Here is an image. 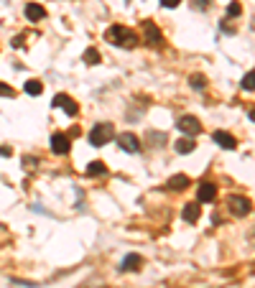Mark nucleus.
Listing matches in <instances>:
<instances>
[{"label":"nucleus","instance_id":"obj_9","mask_svg":"<svg viewBox=\"0 0 255 288\" xmlns=\"http://www.w3.org/2000/svg\"><path fill=\"white\" fill-rule=\"evenodd\" d=\"M118 146L123 148L125 153H138L140 151V143H138V138L133 135V133H120V135H118Z\"/></svg>","mask_w":255,"mask_h":288},{"label":"nucleus","instance_id":"obj_2","mask_svg":"<svg viewBox=\"0 0 255 288\" xmlns=\"http://www.w3.org/2000/svg\"><path fill=\"white\" fill-rule=\"evenodd\" d=\"M113 133L115 130H113V125H110V123H97L90 130V143H92L95 148H102L107 140H113Z\"/></svg>","mask_w":255,"mask_h":288},{"label":"nucleus","instance_id":"obj_25","mask_svg":"<svg viewBox=\"0 0 255 288\" xmlns=\"http://www.w3.org/2000/svg\"><path fill=\"white\" fill-rule=\"evenodd\" d=\"M179 3H181V0H161V5H163V8H176Z\"/></svg>","mask_w":255,"mask_h":288},{"label":"nucleus","instance_id":"obj_18","mask_svg":"<svg viewBox=\"0 0 255 288\" xmlns=\"http://www.w3.org/2000/svg\"><path fill=\"white\" fill-rule=\"evenodd\" d=\"M23 90H26V95H33V97H39V95L43 92V84H41L39 79H28Z\"/></svg>","mask_w":255,"mask_h":288},{"label":"nucleus","instance_id":"obj_24","mask_svg":"<svg viewBox=\"0 0 255 288\" xmlns=\"http://www.w3.org/2000/svg\"><path fill=\"white\" fill-rule=\"evenodd\" d=\"M242 13V5L240 3H230L227 5V16H240Z\"/></svg>","mask_w":255,"mask_h":288},{"label":"nucleus","instance_id":"obj_27","mask_svg":"<svg viewBox=\"0 0 255 288\" xmlns=\"http://www.w3.org/2000/svg\"><path fill=\"white\" fill-rule=\"evenodd\" d=\"M0 156H13V148H8V146H0Z\"/></svg>","mask_w":255,"mask_h":288},{"label":"nucleus","instance_id":"obj_1","mask_svg":"<svg viewBox=\"0 0 255 288\" xmlns=\"http://www.w3.org/2000/svg\"><path fill=\"white\" fill-rule=\"evenodd\" d=\"M105 41L115 43V46H120V49H133V46H138V36H136L130 28H125V26H110V28L105 31Z\"/></svg>","mask_w":255,"mask_h":288},{"label":"nucleus","instance_id":"obj_14","mask_svg":"<svg viewBox=\"0 0 255 288\" xmlns=\"http://www.w3.org/2000/svg\"><path fill=\"white\" fill-rule=\"evenodd\" d=\"M140 265H143V258H140V255H133V252H130V255L123 260V270H125V273H136V270H140Z\"/></svg>","mask_w":255,"mask_h":288},{"label":"nucleus","instance_id":"obj_8","mask_svg":"<svg viewBox=\"0 0 255 288\" xmlns=\"http://www.w3.org/2000/svg\"><path fill=\"white\" fill-rule=\"evenodd\" d=\"M212 140L217 143V146H222L225 151H235V148H237L235 135H230L227 130H215V133H212Z\"/></svg>","mask_w":255,"mask_h":288},{"label":"nucleus","instance_id":"obj_3","mask_svg":"<svg viewBox=\"0 0 255 288\" xmlns=\"http://www.w3.org/2000/svg\"><path fill=\"white\" fill-rule=\"evenodd\" d=\"M227 209H230L235 217H248L250 209H253V204H250L248 196H235V194H232V196L227 199Z\"/></svg>","mask_w":255,"mask_h":288},{"label":"nucleus","instance_id":"obj_23","mask_svg":"<svg viewBox=\"0 0 255 288\" xmlns=\"http://www.w3.org/2000/svg\"><path fill=\"white\" fill-rule=\"evenodd\" d=\"M36 166H39V158L36 156H23V169H36Z\"/></svg>","mask_w":255,"mask_h":288},{"label":"nucleus","instance_id":"obj_20","mask_svg":"<svg viewBox=\"0 0 255 288\" xmlns=\"http://www.w3.org/2000/svg\"><path fill=\"white\" fill-rule=\"evenodd\" d=\"M242 90H245V92H253L255 90V72H248L245 77H242Z\"/></svg>","mask_w":255,"mask_h":288},{"label":"nucleus","instance_id":"obj_4","mask_svg":"<svg viewBox=\"0 0 255 288\" xmlns=\"http://www.w3.org/2000/svg\"><path fill=\"white\" fill-rule=\"evenodd\" d=\"M51 151L57 153V156H66V153L72 151V140L66 133H54L51 135Z\"/></svg>","mask_w":255,"mask_h":288},{"label":"nucleus","instance_id":"obj_5","mask_svg":"<svg viewBox=\"0 0 255 288\" xmlns=\"http://www.w3.org/2000/svg\"><path fill=\"white\" fill-rule=\"evenodd\" d=\"M176 128H179L184 135H192V138L202 133V125H199V120H196L194 115H184V117H179V125H176Z\"/></svg>","mask_w":255,"mask_h":288},{"label":"nucleus","instance_id":"obj_7","mask_svg":"<svg viewBox=\"0 0 255 288\" xmlns=\"http://www.w3.org/2000/svg\"><path fill=\"white\" fill-rule=\"evenodd\" d=\"M51 107H61L69 117H74L77 113H79V107H77V102H74L69 95H57V97H54V105H51Z\"/></svg>","mask_w":255,"mask_h":288},{"label":"nucleus","instance_id":"obj_29","mask_svg":"<svg viewBox=\"0 0 255 288\" xmlns=\"http://www.w3.org/2000/svg\"><path fill=\"white\" fill-rule=\"evenodd\" d=\"M250 120H253V123H255V110H250Z\"/></svg>","mask_w":255,"mask_h":288},{"label":"nucleus","instance_id":"obj_10","mask_svg":"<svg viewBox=\"0 0 255 288\" xmlns=\"http://www.w3.org/2000/svg\"><path fill=\"white\" fill-rule=\"evenodd\" d=\"M215 196H217V186H215V184H209V181L199 184V189H196V199H199L202 204L215 202Z\"/></svg>","mask_w":255,"mask_h":288},{"label":"nucleus","instance_id":"obj_17","mask_svg":"<svg viewBox=\"0 0 255 288\" xmlns=\"http://www.w3.org/2000/svg\"><path fill=\"white\" fill-rule=\"evenodd\" d=\"M105 173H107V169H105L102 161H92L87 166V176H105Z\"/></svg>","mask_w":255,"mask_h":288},{"label":"nucleus","instance_id":"obj_28","mask_svg":"<svg viewBox=\"0 0 255 288\" xmlns=\"http://www.w3.org/2000/svg\"><path fill=\"white\" fill-rule=\"evenodd\" d=\"M13 46H16V49H20V46H23V36H18V38H13Z\"/></svg>","mask_w":255,"mask_h":288},{"label":"nucleus","instance_id":"obj_22","mask_svg":"<svg viewBox=\"0 0 255 288\" xmlns=\"http://www.w3.org/2000/svg\"><path fill=\"white\" fill-rule=\"evenodd\" d=\"M0 97H16V90L10 84H3L0 82Z\"/></svg>","mask_w":255,"mask_h":288},{"label":"nucleus","instance_id":"obj_16","mask_svg":"<svg viewBox=\"0 0 255 288\" xmlns=\"http://www.w3.org/2000/svg\"><path fill=\"white\" fill-rule=\"evenodd\" d=\"M146 140L151 143V146H156V148H161V146H166V133H161V130H148V135H146Z\"/></svg>","mask_w":255,"mask_h":288},{"label":"nucleus","instance_id":"obj_11","mask_svg":"<svg viewBox=\"0 0 255 288\" xmlns=\"http://www.w3.org/2000/svg\"><path fill=\"white\" fill-rule=\"evenodd\" d=\"M166 189H169V192H184V189H189V176H184V173L171 176V179L166 181Z\"/></svg>","mask_w":255,"mask_h":288},{"label":"nucleus","instance_id":"obj_26","mask_svg":"<svg viewBox=\"0 0 255 288\" xmlns=\"http://www.w3.org/2000/svg\"><path fill=\"white\" fill-rule=\"evenodd\" d=\"M192 5H196L199 10H207V0H192Z\"/></svg>","mask_w":255,"mask_h":288},{"label":"nucleus","instance_id":"obj_13","mask_svg":"<svg viewBox=\"0 0 255 288\" xmlns=\"http://www.w3.org/2000/svg\"><path fill=\"white\" fill-rule=\"evenodd\" d=\"M26 18L28 20H43L46 18V10H43V5H39V3H28L26 5Z\"/></svg>","mask_w":255,"mask_h":288},{"label":"nucleus","instance_id":"obj_12","mask_svg":"<svg viewBox=\"0 0 255 288\" xmlns=\"http://www.w3.org/2000/svg\"><path fill=\"white\" fill-rule=\"evenodd\" d=\"M199 214H202V209H199V204H194V202H189V204H184V212H181V217H184V222H189V225H194L196 219H199Z\"/></svg>","mask_w":255,"mask_h":288},{"label":"nucleus","instance_id":"obj_21","mask_svg":"<svg viewBox=\"0 0 255 288\" xmlns=\"http://www.w3.org/2000/svg\"><path fill=\"white\" fill-rule=\"evenodd\" d=\"M189 84L194 87V90H204V87H207V79H204L202 74H192V77H189Z\"/></svg>","mask_w":255,"mask_h":288},{"label":"nucleus","instance_id":"obj_6","mask_svg":"<svg viewBox=\"0 0 255 288\" xmlns=\"http://www.w3.org/2000/svg\"><path fill=\"white\" fill-rule=\"evenodd\" d=\"M143 33H146V43L148 46H163V36H161V31H158V26L156 23H151V20H146L143 23Z\"/></svg>","mask_w":255,"mask_h":288},{"label":"nucleus","instance_id":"obj_15","mask_svg":"<svg viewBox=\"0 0 255 288\" xmlns=\"http://www.w3.org/2000/svg\"><path fill=\"white\" fill-rule=\"evenodd\" d=\"M174 148H176V153L186 156V153H192V151L196 148V143H194V138H181V140H176V143H174Z\"/></svg>","mask_w":255,"mask_h":288},{"label":"nucleus","instance_id":"obj_19","mask_svg":"<svg viewBox=\"0 0 255 288\" xmlns=\"http://www.w3.org/2000/svg\"><path fill=\"white\" fill-rule=\"evenodd\" d=\"M99 59H102V57H99L97 49H87V51H84V64L95 66V64H99Z\"/></svg>","mask_w":255,"mask_h":288}]
</instances>
